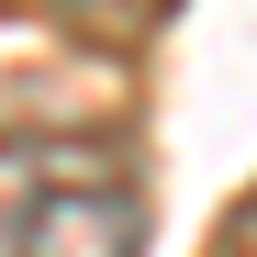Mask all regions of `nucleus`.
Returning <instances> with one entry per match:
<instances>
[{
    "label": "nucleus",
    "instance_id": "obj_2",
    "mask_svg": "<svg viewBox=\"0 0 257 257\" xmlns=\"http://www.w3.org/2000/svg\"><path fill=\"white\" fill-rule=\"evenodd\" d=\"M67 157H78V135H0V257H23V224Z\"/></svg>",
    "mask_w": 257,
    "mask_h": 257
},
{
    "label": "nucleus",
    "instance_id": "obj_1",
    "mask_svg": "<svg viewBox=\"0 0 257 257\" xmlns=\"http://www.w3.org/2000/svg\"><path fill=\"white\" fill-rule=\"evenodd\" d=\"M23 257H146V190L112 146H78L23 224Z\"/></svg>",
    "mask_w": 257,
    "mask_h": 257
},
{
    "label": "nucleus",
    "instance_id": "obj_4",
    "mask_svg": "<svg viewBox=\"0 0 257 257\" xmlns=\"http://www.w3.org/2000/svg\"><path fill=\"white\" fill-rule=\"evenodd\" d=\"M224 257H257V190L235 201V224H224Z\"/></svg>",
    "mask_w": 257,
    "mask_h": 257
},
{
    "label": "nucleus",
    "instance_id": "obj_3",
    "mask_svg": "<svg viewBox=\"0 0 257 257\" xmlns=\"http://www.w3.org/2000/svg\"><path fill=\"white\" fill-rule=\"evenodd\" d=\"M157 12H168V0H45V23L56 34H78V45H146V34H157Z\"/></svg>",
    "mask_w": 257,
    "mask_h": 257
}]
</instances>
